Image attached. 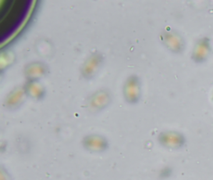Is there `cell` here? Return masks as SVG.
<instances>
[{
	"instance_id": "1",
	"label": "cell",
	"mask_w": 213,
	"mask_h": 180,
	"mask_svg": "<svg viewBox=\"0 0 213 180\" xmlns=\"http://www.w3.org/2000/svg\"><path fill=\"white\" fill-rule=\"evenodd\" d=\"M84 144L89 149L97 151L105 149L106 143L104 139H102L98 136H92L86 139L84 141Z\"/></svg>"
},
{
	"instance_id": "2",
	"label": "cell",
	"mask_w": 213,
	"mask_h": 180,
	"mask_svg": "<svg viewBox=\"0 0 213 180\" xmlns=\"http://www.w3.org/2000/svg\"><path fill=\"white\" fill-rule=\"evenodd\" d=\"M99 60L100 58L99 56H93L91 58V59L87 62L86 64H89L87 65L86 64V66H84L83 71L84 72V75H86V76H91L92 72L94 71L93 70H96V68L98 67V64H99Z\"/></svg>"
},
{
	"instance_id": "3",
	"label": "cell",
	"mask_w": 213,
	"mask_h": 180,
	"mask_svg": "<svg viewBox=\"0 0 213 180\" xmlns=\"http://www.w3.org/2000/svg\"><path fill=\"white\" fill-rule=\"evenodd\" d=\"M28 76L30 78L35 79L36 77H39L45 73L44 67L40 64H33L27 70Z\"/></svg>"
}]
</instances>
